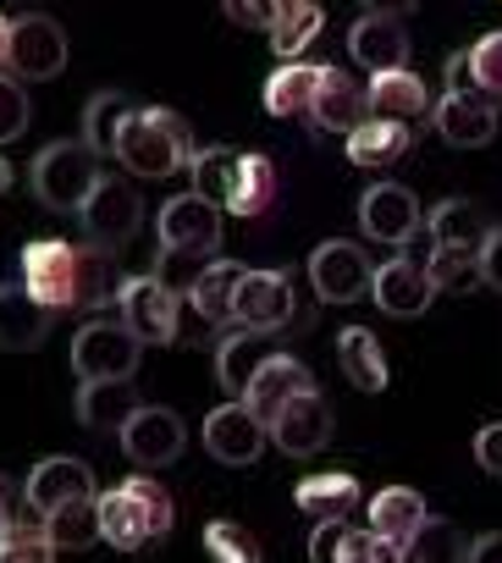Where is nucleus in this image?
Returning <instances> with one entry per match:
<instances>
[{"instance_id": "f257e3e1", "label": "nucleus", "mask_w": 502, "mask_h": 563, "mask_svg": "<svg viewBox=\"0 0 502 563\" xmlns=\"http://www.w3.org/2000/svg\"><path fill=\"white\" fill-rule=\"evenodd\" d=\"M193 155H199L193 133L182 128V117H171V111H160V106H133V117H127L122 133H116V161H122L133 177H149V183H160V177L193 166Z\"/></svg>"}, {"instance_id": "f03ea898", "label": "nucleus", "mask_w": 502, "mask_h": 563, "mask_svg": "<svg viewBox=\"0 0 502 563\" xmlns=\"http://www.w3.org/2000/svg\"><path fill=\"white\" fill-rule=\"evenodd\" d=\"M171 525H177V508H171L166 486H155L149 475H133V481L100 492V536L116 552H144Z\"/></svg>"}, {"instance_id": "7ed1b4c3", "label": "nucleus", "mask_w": 502, "mask_h": 563, "mask_svg": "<svg viewBox=\"0 0 502 563\" xmlns=\"http://www.w3.org/2000/svg\"><path fill=\"white\" fill-rule=\"evenodd\" d=\"M29 183H34V194H40L45 210H56V216H83V205L94 199V188L105 183V172H100V155H94L89 144L67 139V144H45V150L34 155Z\"/></svg>"}, {"instance_id": "20e7f679", "label": "nucleus", "mask_w": 502, "mask_h": 563, "mask_svg": "<svg viewBox=\"0 0 502 563\" xmlns=\"http://www.w3.org/2000/svg\"><path fill=\"white\" fill-rule=\"evenodd\" d=\"M221 249V210L199 194H177L155 210V254L182 260V265H210Z\"/></svg>"}, {"instance_id": "39448f33", "label": "nucleus", "mask_w": 502, "mask_h": 563, "mask_svg": "<svg viewBox=\"0 0 502 563\" xmlns=\"http://www.w3.org/2000/svg\"><path fill=\"white\" fill-rule=\"evenodd\" d=\"M122 327L138 343H160V349L177 343V332H182V294L166 288L155 271L127 276V288H122Z\"/></svg>"}, {"instance_id": "423d86ee", "label": "nucleus", "mask_w": 502, "mask_h": 563, "mask_svg": "<svg viewBox=\"0 0 502 563\" xmlns=\"http://www.w3.org/2000/svg\"><path fill=\"white\" fill-rule=\"evenodd\" d=\"M144 343L122 321H89L72 338V371L78 382H133Z\"/></svg>"}, {"instance_id": "0eeeda50", "label": "nucleus", "mask_w": 502, "mask_h": 563, "mask_svg": "<svg viewBox=\"0 0 502 563\" xmlns=\"http://www.w3.org/2000/svg\"><path fill=\"white\" fill-rule=\"evenodd\" d=\"M304 327L299 316V294H293V271H248V282L237 288V332H282V327Z\"/></svg>"}, {"instance_id": "6e6552de", "label": "nucleus", "mask_w": 502, "mask_h": 563, "mask_svg": "<svg viewBox=\"0 0 502 563\" xmlns=\"http://www.w3.org/2000/svg\"><path fill=\"white\" fill-rule=\"evenodd\" d=\"M23 288L34 294V305L56 310H78V249L62 238H40L23 249Z\"/></svg>"}, {"instance_id": "1a4fd4ad", "label": "nucleus", "mask_w": 502, "mask_h": 563, "mask_svg": "<svg viewBox=\"0 0 502 563\" xmlns=\"http://www.w3.org/2000/svg\"><path fill=\"white\" fill-rule=\"evenodd\" d=\"M83 232H89V249H105V254H122L133 238H138V227H144V199H138V188H127L122 177H105L100 188H94V199L83 205Z\"/></svg>"}, {"instance_id": "9d476101", "label": "nucleus", "mask_w": 502, "mask_h": 563, "mask_svg": "<svg viewBox=\"0 0 502 563\" xmlns=\"http://www.w3.org/2000/svg\"><path fill=\"white\" fill-rule=\"evenodd\" d=\"M310 282H315V294L326 305H359L376 288V265H370V254L359 243L332 238V243H321L310 254Z\"/></svg>"}, {"instance_id": "9b49d317", "label": "nucleus", "mask_w": 502, "mask_h": 563, "mask_svg": "<svg viewBox=\"0 0 502 563\" xmlns=\"http://www.w3.org/2000/svg\"><path fill=\"white\" fill-rule=\"evenodd\" d=\"M392 12H403V7H370V12L348 29V56H354L370 78L409 67V34H403V23H398Z\"/></svg>"}, {"instance_id": "f8f14e48", "label": "nucleus", "mask_w": 502, "mask_h": 563, "mask_svg": "<svg viewBox=\"0 0 502 563\" xmlns=\"http://www.w3.org/2000/svg\"><path fill=\"white\" fill-rule=\"evenodd\" d=\"M23 497H29V514L51 519V514H62L72 503H94L100 492H94V470L83 459H45V464L29 470Z\"/></svg>"}, {"instance_id": "ddd939ff", "label": "nucleus", "mask_w": 502, "mask_h": 563, "mask_svg": "<svg viewBox=\"0 0 502 563\" xmlns=\"http://www.w3.org/2000/svg\"><path fill=\"white\" fill-rule=\"evenodd\" d=\"M266 442H271V426L255 420V409H243V404H221L204 415V448H210V459H221L232 470L255 464L266 453Z\"/></svg>"}, {"instance_id": "4468645a", "label": "nucleus", "mask_w": 502, "mask_h": 563, "mask_svg": "<svg viewBox=\"0 0 502 563\" xmlns=\"http://www.w3.org/2000/svg\"><path fill=\"white\" fill-rule=\"evenodd\" d=\"M67 67V34H62V23H51V18H18L12 23V78L18 84H45V78H56Z\"/></svg>"}, {"instance_id": "2eb2a0df", "label": "nucleus", "mask_w": 502, "mask_h": 563, "mask_svg": "<svg viewBox=\"0 0 502 563\" xmlns=\"http://www.w3.org/2000/svg\"><path fill=\"white\" fill-rule=\"evenodd\" d=\"M122 448H127V459H133L138 470H160V464H177V459H182V448H188V426L177 420V409H166V404H144V409L127 420Z\"/></svg>"}, {"instance_id": "dca6fc26", "label": "nucleus", "mask_w": 502, "mask_h": 563, "mask_svg": "<svg viewBox=\"0 0 502 563\" xmlns=\"http://www.w3.org/2000/svg\"><path fill=\"white\" fill-rule=\"evenodd\" d=\"M359 227H365L376 243L403 249V243H414V232L425 227V210H420V199H414L403 183H376V188H365V199H359Z\"/></svg>"}, {"instance_id": "f3484780", "label": "nucleus", "mask_w": 502, "mask_h": 563, "mask_svg": "<svg viewBox=\"0 0 502 563\" xmlns=\"http://www.w3.org/2000/svg\"><path fill=\"white\" fill-rule=\"evenodd\" d=\"M248 282V265L243 260H210L199 276H193V288H188V310L199 321H210L221 338L237 332V288Z\"/></svg>"}, {"instance_id": "a211bd4d", "label": "nucleus", "mask_w": 502, "mask_h": 563, "mask_svg": "<svg viewBox=\"0 0 502 563\" xmlns=\"http://www.w3.org/2000/svg\"><path fill=\"white\" fill-rule=\"evenodd\" d=\"M370 299L381 305V316L414 321V316H425V310H431V299H436L431 271H425V265H414L409 254H398V260L376 265V288H370Z\"/></svg>"}, {"instance_id": "6ab92c4d", "label": "nucleus", "mask_w": 502, "mask_h": 563, "mask_svg": "<svg viewBox=\"0 0 502 563\" xmlns=\"http://www.w3.org/2000/svg\"><path fill=\"white\" fill-rule=\"evenodd\" d=\"M304 393H321L310 365H299V354H271V365L255 376V387L243 393V409H255V420H277L288 404H299Z\"/></svg>"}, {"instance_id": "aec40b11", "label": "nucleus", "mask_w": 502, "mask_h": 563, "mask_svg": "<svg viewBox=\"0 0 502 563\" xmlns=\"http://www.w3.org/2000/svg\"><path fill=\"white\" fill-rule=\"evenodd\" d=\"M310 122L321 133H354L370 122V95L343 73V67H321V89H315V106H310Z\"/></svg>"}, {"instance_id": "412c9836", "label": "nucleus", "mask_w": 502, "mask_h": 563, "mask_svg": "<svg viewBox=\"0 0 502 563\" xmlns=\"http://www.w3.org/2000/svg\"><path fill=\"white\" fill-rule=\"evenodd\" d=\"M271 442L293 459H310L332 442V404L321 393H304L299 404H288L277 420H271Z\"/></svg>"}, {"instance_id": "4be33fe9", "label": "nucleus", "mask_w": 502, "mask_h": 563, "mask_svg": "<svg viewBox=\"0 0 502 563\" xmlns=\"http://www.w3.org/2000/svg\"><path fill=\"white\" fill-rule=\"evenodd\" d=\"M271 343L260 338V332H226L221 343H215V382L226 387V398L232 404H243V393L255 387V376L271 365Z\"/></svg>"}, {"instance_id": "5701e85b", "label": "nucleus", "mask_w": 502, "mask_h": 563, "mask_svg": "<svg viewBox=\"0 0 502 563\" xmlns=\"http://www.w3.org/2000/svg\"><path fill=\"white\" fill-rule=\"evenodd\" d=\"M51 338V310L34 305V294L23 282H7L0 288V349L7 354H29Z\"/></svg>"}, {"instance_id": "b1692460", "label": "nucleus", "mask_w": 502, "mask_h": 563, "mask_svg": "<svg viewBox=\"0 0 502 563\" xmlns=\"http://www.w3.org/2000/svg\"><path fill=\"white\" fill-rule=\"evenodd\" d=\"M425 519H431V508H425V497L414 486H387V492L370 497V536L376 541L409 547L425 530Z\"/></svg>"}, {"instance_id": "393cba45", "label": "nucleus", "mask_w": 502, "mask_h": 563, "mask_svg": "<svg viewBox=\"0 0 502 563\" xmlns=\"http://www.w3.org/2000/svg\"><path fill=\"white\" fill-rule=\"evenodd\" d=\"M431 122H436V133H442L447 144L480 150V144L497 139V100H453V95H442V100L431 106Z\"/></svg>"}, {"instance_id": "a878e982", "label": "nucleus", "mask_w": 502, "mask_h": 563, "mask_svg": "<svg viewBox=\"0 0 502 563\" xmlns=\"http://www.w3.org/2000/svg\"><path fill=\"white\" fill-rule=\"evenodd\" d=\"M144 409L133 382H78V420L89 431H127V420Z\"/></svg>"}, {"instance_id": "bb28decb", "label": "nucleus", "mask_w": 502, "mask_h": 563, "mask_svg": "<svg viewBox=\"0 0 502 563\" xmlns=\"http://www.w3.org/2000/svg\"><path fill=\"white\" fill-rule=\"evenodd\" d=\"M299 514H310L315 525H332V519H348L359 508V481L343 475V470H321V475H304L299 492H293Z\"/></svg>"}, {"instance_id": "cd10ccee", "label": "nucleus", "mask_w": 502, "mask_h": 563, "mask_svg": "<svg viewBox=\"0 0 502 563\" xmlns=\"http://www.w3.org/2000/svg\"><path fill=\"white\" fill-rule=\"evenodd\" d=\"M365 95H370V117H381V122H414V117H425L431 111V95H425V84H420V73H381V78H370L365 84Z\"/></svg>"}, {"instance_id": "c85d7f7f", "label": "nucleus", "mask_w": 502, "mask_h": 563, "mask_svg": "<svg viewBox=\"0 0 502 563\" xmlns=\"http://www.w3.org/2000/svg\"><path fill=\"white\" fill-rule=\"evenodd\" d=\"M425 232H431V249H480L491 221L475 199H442L431 216H425Z\"/></svg>"}, {"instance_id": "c756f323", "label": "nucleus", "mask_w": 502, "mask_h": 563, "mask_svg": "<svg viewBox=\"0 0 502 563\" xmlns=\"http://www.w3.org/2000/svg\"><path fill=\"white\" fill-rule=\"evenodd\" d=\"M337 365H343V376H348L359 393H387V382H392L387 354H381V343H376L370 327H348V332L337 338Z\"/></svg>"}, {"instance_id": "7c9ffc66", "label": "nucleus", "mask_w": 502, "mask_h": 563, "mask_svg": "<svg viewBox=\"0 0 502 563\" xmlns=\"http://www.w3.org/2000/svg\"><path fill=\"white\" fill-rule=\"evenodd\" d=\"M409 144H414V133L403 128V122H381V117H370L365 128H354L348 133V161L354 166H370V172H381V166H392V161H403L409 155Z\"/></svg>"}, {"instance_id": "2f4dec72", "label": "nucleus", "mask_w": 502, "mask_h": 563, "mask_svg": "<svg viewBox=\"0 0 502 563\" xmlns=\"http://www.w3.org/2000/svg\"><path fill=\"white\" fill-rule=\"evenodd\" d=\"M321 23H326V12L315 7V0H282L277 18H271V51L282 56V67H288V62H299V56L315 45Z\"/></svg>"}, {"instance_id": "473e14b6", "label": "nucleus", "mask_w": 502, "mask_h": 563, "mask_svg": "<svg viewBox=\"0 0 502 563\" xmlns=\"http://www.w3.org/2000/svg\"><path fill=\"white\" fill-rule=\"evenodd\" d=\"M127 276L116 271V254L105 249H78V310H111L122 305Z\"/></svg>"}, {"instance_id": "72a5a7b5", "label": "nucleus", "mask_w": 502, "mask_h": 563, "mask_svg": "<svg viewBox=\"0 0 502 563\" xmlns=\"http://www.w3.org/2000/svg\"><path fill=\"white\" fill-rule=\"evenodd\" d=\"M315 89H321V67L288 62V67H277V73L266 78V111H271V117H310Z\"/></svg>"}, {"instance_id": "f704fd0d", "label": "nucleus", "mask_w": 502, "mask_h": 563, "mask_svg": "<svg viewBox=\"0 0 502 563\" xmlns=\"http://www.w3.org/2000/svg\"><path fill=\"white\" fill-rule=\"evenodd\" d=\"M188 177H193V194H199V199H210L215 210H226V205H232V194H237V177H243V155H237V150L210 144V150H199V155H193Z\"/></svg>"}, {"instance_id": "c9c22d12", "label": "nucleus", "mask_w": 502, "mask_h": 563, "mask_svg": "<svg viewBox=\"0 0 502 563\" xmlns=\"http://www.w3.org/2000/svg\"><path fill=\"white\" fill-rule=\"evenodd\" d=\"M277 188H282V177H277V161L271 155H243V177H237V194H232L226 210L243 216V221H260V216H271Z\"/></svg>"}, {"instance_id": "e433bc0d", "label": "nucleus", "mask_w": 502, "mask_h": 563, "mask_svg": "<svg viewBox=\"0 0 502 563\" xmlns=\"http://www.w3.org/2000/svg\"><path fill=\"white\" fill-rule=\"evenodd\" d=\"M370 552H376V536L354 530L348 519L315 525V536H310V563H370Z\"/></svg>"}, {"instance_id": "4c0bfd02", "label": "nucleus", "mask_w": 502, "mask_h": 563, "mask_svg": "<svg viewBox=\"0 0 502 563\" xmlns=\"http://www.w3.org/2000/svg\"><path fill=\"white\" fill-rule=\"evenodd\" d=\"M127 117H133V100L116 95V89H100V95L89 100V111H83V144H89L94 155H116V133H122Z\"/></svg>"}, {"instance_id": "58836bf2", "label": "nucleus", "mask_w": 502, "mask_h": 563, "mask_svg": "<svg viewBox=\"0 0 502 563\" xmlns=\"http://www.w3.org/2000/svg\"><path fill=\"white\" fill-rule=\"evenodd\" d=\"M469 536L453 519H425V530L403 547V563H469Z\"/></svg>"}, {"instance_id": "ea45409f", "label": "nucleus", "mask_w": 502, "mask_h": 563, "mask_svg": "<svg viewBox=\"0 0 502 563\" xmlns=\"http://www.w3.org/2000/svg\"><path fill=\"white\" fill-rule=\"evenodd\" d=\"M45 530H51L56 552H83V547L105 541V536H100V497H94V503H72V508L51 514V519H45Z\"/></svg>"}, {"instance_id": "a19ab883", "label": "nucleus", "mask_w": 502, "mask_h": 563, "mask_svg": "<svg viewBox=\"0 0 502 563\" xmlns=\"http://www.w3.org/2000/svg\"><path fill=\"white\" fill-rule=\"evenodd\" d=\"M0 563H56V541L40 514L12 519V530L0 536Z\"/></svg>"}, {"instance_id": "79ce46f5", "label": "nucleus", "mask_w": 502, "mask_h": 563, "mask_svg": "<svg viewBox=\"0 0 502 563\" xmlns=\"http://www.w3.org/2000/svg\"><path fill=\"white\" fill-rule=\"evenodd\" d=\"M431 288L436 294H469L480 282V249H431Z\"/></svg>"}, {"instance_id": "37998d69", "label": "nucleus", "mask_w": 502, "mask_h": 563, "mask_svg": "<svg viewBox=\"0 0 502 563\" xmlns=\"http://www.w3.org/2000/svg\"><path fill=\"white\" fill-rule=\"evenodd\" d=\"M204 552L215 563H266L260 547H255V536H248L237 519H210L204 525Z\"/></svg>"}, {"instance_id": "c03bdc74", "label": "nucleus", "mask_w": 502, "mask_h": 563, "mask_svg": "<svg viewBox=\"0 0 502 563\" xmlns=\"http://www.w3.org/2000/svg\"><path fill=\"white\" fill-rule=\"evenodd\" d=\"M29 117H34V106H29V89H23L12 73H0V144L23 139V133H29Z\"/></svg>"}, {"instance_id": "a18cd8bd", "label": "nucleus", "mask_w": 502, "mask_h": 563, "mask_svg": "<svg viewBox=\"0 0 502 563\" xmlns=\"http://www.w3.org/2000/svg\"><path fill=\"white\" fill-rule=\"evenodd\" d=\"M469 62H475V84H480V95H486V100H502V34L475 40Z\"/></svg>"}, {"instance_id": "49530a36", "label": "nucleus", "mask_w": 502, "mask_h": 563, "mask_svg": "<svg viewBox=\"0 0 502 563\" xmlns=\"http://www.w3.org/2000/svg\"><path fill=\"white\" fill-rule=\"evenodd\" d=\"M442 95H453V100H486L480 84H475V62H469V51L447 56V67H442Z\"/></svg>"}, {"instance_id": "de8ad7c7", "label": "nucleus", "mask_w": 502, "mask_h": 563, "mask_svg": "<svg viewBox=\"0 0 502 563\" xmlns=\"http://www.w3.org/2000/svg\"><path fill=\"white\" fill-rule=\"evenodd\" d=\"M475 464L486 475H502V420H491V426L475 431Z\"/></svg>"}, {"instance_id": "09e8293b", "label": "nucleus", "mask_w": 502, "mask_h": 563, "mask_svg": "<svg viewBox=\"0 0 502 563\" xmlns=\"http://www.w3.org/2000/svg\"><path fill=\"white\" fill-rule=\"evenodd\" d=\"M480 282L502 294V227H491L486 243H480Z\"/></svg>"}, {"instance_id": "8fccbe9b", "label": "nucleus", "mask_w": 502, "mask_h": 563, "mask_svg": "<svg viewBox=\"0 0 502 563\" xmlns=\"http://www.w3.org/2000/svg\"><path fill=\"white\" fill-rule=\"evenodd\" d=\"M226 18H232L237 29H266V34H271L277 7H248V0H226Z\"/></svg>"}, {"instance_id": "3c124183", "label": "nucleus", "mask_w": 502, "mask_h": 563, "mask_svg": "<svg viewBox=\"0 0 502 563\" xmlns=\"http://www.w3.org/2000/svg\"><path fill=\"white\" fill-rule=\"evenodd\" d=\"M469 563H502V530L480 536V541L469 547Z\"/></svg>"}, {"instance_id": "603ef678", "label": "nucleus", "mask_w": 502, "mask_h": 563, "mask_svg": "<svg viewBox=\"0 0 502 563\" xmlns=\"http://www.w3.org/2000/svg\"><path fill=\"white\" fill-rule=\"evenodd\" d=\"M12 23H18V18H0V73L12 67Z\"/></svg>"}, {"instance_id": "864d4df0", "label": "nucleus", "mask_w": 502, "mask_h": 563, "mask_svg": "<svg viewBox=\"0 0 502 563\" xmlns=\"http://www.w3.org/2000/svg\"><path fill=\"white\" fill-rule=\"evenodd\" d=\"M370 563H403V547H392V541H376Z\"/></svg>"}, {"instance_id": "5fc2aeb1", "label": "nucleus", "mask_w": 502, "mask_h": 563, "mask_svg": "<svg viewBox=\"0 0 502 563\" xmlns=\"http://www.w3.org/2000/svg\"><path fill=\"white\" fill-rule=\"evenodd\" d=\"M12 530V497H7V481H0V536Z\"/></svg>"}, {"instance_id": "6e6d98bb", "label": "nucleus", "mask_w": 502, "mask_h": 563, "mask_svg": "<svg viewBox=\"0 0 502 563\" xmlns=\"http://www.w3.org/2000/svg\"><path fill=\"white\" fill-rule=\"evenodd\" d=\"M7 188H12V161L0 155V194H7Z\"/></svg>"}]
</instances>
